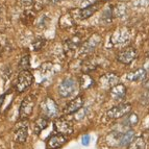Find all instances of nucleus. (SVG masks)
Returning a JSON list of instances; mask_svg holds the SVG:
<instances>
[{"label":"nucleus","instance_id":"obj_35","mask_svg":"<svg viewBox=\"0 0 149 149\" xmlns=\"http://www.w3.org/2000/svg\"><path fill=\"white\" fill-rule=\"evenodd\" d=\"M1 50H2V48H1V45H0V54H1Z\"/></svg>","mask_w":149,"mask_h":149},{"label":"nucleus","instance_id":"obj_37","mask_svg":"<svg viewBox=\"0 0 149 149\" xmlns=\"http://www.w3.org/2000/svg\"><path fill=\"white\" fill-rule=\"evenodd\" d=\"M104 1H107V0H104Z\"/></svg>","mask_w":149,"mask_h":149},{"label":"nucleus","instance_id":"obj_3","mask_svg":"<svg viewBox=\"0 0 149 149\" xmlns=\"http://www.w3.org/2000/svg\"><path fill=\"white\" fill-rule=\"evenodd\" d=\"M77 89H78V85L74 78H66L61 82L60 87H58V94L63 98H68L75 94Z\"/></svg>","mask_w":149,"mask_h":149},{"label":"nucleus","instance_id":"obj_18","mask_svg":"<svg viewBox=\"0 0 149 149\" xmlns=\"http://www.w3.org/2000/svg\"><path fill=\"white\" fill-rule=\"evenodd\" d=\"M134 138H136L134 137V132L132 129H129L127 132H122V134H120L119 145L120 146H126V145H128Z\"/></svg>","mask_w":149,"mask_h":149},{"label":"nucleus","instance_id":"obj_33","mask_svg":"<svg viewBox=\"0 0 149 149\" xmlns=\"http://www.w3.org/2000/svg\"><path fill=\"white\" fill-rule=\"evenodd\" d=\"M5 97H6V94H3L2 96H0V113L2 112V107H3V103L5 101Z\"/></svg>","mask_w":149,"mask_h":149},{"label":"nucleus","instance_id":"obj_4","mask_svg":"<svg viewBox=\"0 0 149 149\" xmlns=\"http://www.w3.org/2000/svg\"><path fill=\"white\" fill-rule=\"evenodd\" d=\"M132 38V30L128 27H120L117 28L113 32L111 37V42L113 45H123L127 43Z\"/></svg>","mask_w":149,"mask_h":149},{"label":"nucleus","instance_id":"obj_29","mask_svg":"<svg viewBox=\"0 0 149 149\" xmlns=\"http://www.w3.org/2000/svg\"><path fill=\"white\" fill-rule=\"evenodd\" d=\"M45 44H46V40H45V39H39V40L35 41V42L32 43L31 48H32V50H35V51H39V50H41L44 47Z\"/></svg>","mask_w":149,"mask_h":149},{"label":"nucleus","instance_id":"obj_16","mask_svg":"<svg viewBox=\"0 0 149 149\" xmlns=\"http://www.w3.org/2000/svg\"><path fill=\"white\" fill-rule=\"evenodd\" d=\"M100 8V3L99 2H95L93 4L89 5V6H86L84 8H80L79 10V18L80 19H88L91 16H93L97 10Z\"/></svg>","mask_w":149,"mask_h":149},{"label":"nucleus","instance_id":"obj_36","mask_svg":"<svg viewBox=\"0 0 149 149\" xmlns=\"http://www.w3.org/2000/svg\"><path fill=\"white\" fill-rule=\"evenodd\" d=\"M147 55H148V57H149V50H148V52H147Z\"/></svg>","mask_w":149,"mask_h":149},{"label":"nucleus","instance_id":"obj_32","mask_svg":"<svg viewBox=\"0 0 149 149\" xmlns=\"http://www.w3.org/2000/svg\"><path fill=\"white\" fill-rule=\"evenodd\" d=\"M32 2H33V0H21V3L25 8H29L30 5H32Z\"/></svg>","mask_w":149,"mask_h":149},{"label":"nucleus","instance_id":"obj_15","mask_svg":"<svg viewBox=\"0 0 149 149\" xmlns=\"http://www.w3.org/2000/svg\"><path fill=\"white\" fill-rule=\"evenodd\" d=\"M80 44H81V38L79 36H73L64 43V50L66 52L74 51L75 49L79 47Z\"/></svg>","mask_w":149,"mask_h":149},{"label":"nucleus","instance_id":"obj_22","mask_svg":"<svg viewBox=\"0 0 149 149\" xmlns=\"http://www.w3.org/2000/svg\"><path fill=\"white\" fill-rule=\"evenodd\" d=\"M79 84H80V88H81L82 90H87L92 87V86H94V79H93L89 74L85 73V74L80 77Z\"/></svg>","mask_w":149,"mask_h":149},{"label":"nucleus","instance_id":"obj_7","mask_svg":"<svg viewBox=\"0 0 149 149\" xmlns=\"http://www.w3.org/2000/svg\"><path fill=\"white\" fill-rule=\"evenodd\" d=\"M132 111V104L130 103H121L116 107H112L109 109L107 113V116L111 119H118V118H122L129 114Z\"/></svg>","mask_w":149,"mask_h":149},{"label":"nucleus","instance_id":"obj_24","mask_svg":"<svg viewBox=\"0 0 149 149\" xmlns=\"http://www.w3.org/2000/svg\"><path fill=\"white\" fill-rule=\"evenodd\" d=\"M126 12H127V5L123 2H120L113 10V15H115L116 17L122 18L126 15Z\"/></svg>","mask_w":149,"mask_h":149},{"label":"nucleus","instance_id":"obj_26","mask_svg":"<svg viewBox=\"0 0 149 149\" xmlns=\"http://www.w3.org/2000/svg\"><path fill=\"white\" fill-rule=\"evenodd\" d=\"M49 2H50V0H33V2H32V4L35 6L33 10L39 12V10H43Z\"/></svg>","mask_w":149,"mask_h":149},{"label":"nucleus","instance_id":"obj_10","mask_svg":"<svg viewBox=\"0 0 149 149\" xmlns=\"http://www.w3.org/2000/svg\"><path fill=\"white\" fill-rule=\"evenodd\" d=\"M137 57V49L132 46L121 50L117 54V61L124 65H128Z\"/></svg>","mask_w":149,"mask_h":149},{"label":"nucleus","instance_id":"obj_23","mask_svg":"<svg viewBox=\"0 0 149 149\" xmlns=\"http://www.w3.org/2000/svg\"><path fill=\"white\" fill-rule=\"evenodd\" d=\"M35 10H26L22 15V22L25 25H30L35 21Z\"/></svg>","mask_w":149,"mask_h":149},{"label":"nucleus","instance_id":"obj_2","mask_svg":"<svg viewBox=\"0 0 149 149\" xmlns=\"http://www.w3.org/2000/svg\"><path fill=\"white\" fill-rule=\"evenodd\" d=\"M33 82V75L28 70H23L18 74L17 79L15 81V91L18 93L24 92L25 90L28 89Z\"/></svg>","mask_w":149,"mask_h":149},{"label":"nucleus","instance_id":"obj_13","mask_svg":"<svg viewBox=\"0 0 149 149\" xmlns=\"http://www.w3.org/2000/svg\"><path fill=\"white\" fill-rule=\"evenodd\" d=\"M66 141H67V139H66L65 136L60 134H55L49 138V140L47 141V146L50 149H57L62 147L66 143Z\"/></svg>","mask_w":149,"mask_h":149},{"label":"nucleus","instance_id":"obj_30","mask_svg":"<svg viewBox=\"0 0 149 149\" xmlns=\"http://www.w3.org/2000/svg\"><path fill=\"white\" fill-rule=\"evenodd\" d=\"M48 18L46 17V16H41L40 18H39V20H38V27H40V28H44L46 27V25H47L48 23Z\"/></svg>","mask_w":149,"mask_h":149},{"label":"nucleus","instance_id":"obj_9","mask_svg":"<svg viewBox=\"0 0 149 149\" xmlns=\"http://www.w3.org/2000/svg\"><path fill=\"white\" fill-rule=\"evenodd\" d=\"M21 123H19L18 124L17 123V127L15 128V130H14V140H15V142H17V143H20V144H23V143H25V141H26V139H27L28 137V129H27V123L25 124V122L26 121V119L24 120H20Z\"/></svg>","mask_w":149,"mask_h":149},{"label":"nucleus","instance_id":"obj_11","mask_svg":"<svg viewBox=\"0 0 149 149\" xmlns=\"http://www.w3.org/2000/svg\"><path fill=\"white\" fill-rule=\"evenodd\" d=\"M118 84H119V77L115 73H107V74L102 75L99 79L100 87L104 90H111Z\"/></svg>","mask_w":149,"mask_h":149},{"label":"nucleus","instance_id":"obj_14","mask_svg":"<svg viewBox=\"0 0 149 149\" xmlns=\"http://www.w3.org/2000/svg\"><path fill=\"white\" fill-rule=\"evenodd\" d=\"M126 87L122 84H118L115 87L109 90V96L112 97L113 100H120L126 94Z\"/></svg>","mask_w":149,"mask_h":149},{"label":"nucleus","instance_id":"obj_17","mask_svg":"<svg viewBox=\"0 0 149 149\" xmlns=\"http://www.w3.org/2000/svg\"><path fill=\"white\" fill-rule=\"evenodd\" d=\"M147 77V72L144 68H139L127 75V79L130 81H144Z\"/></svg>","mask_w":149,"mask_h":149},{"label":"nucleus","instance_id":"obj_19","mask_svg":"<svg viewBox=\"0 0 149 149\" xmlns=\"http://www.w3.org/2000/svg\"><path fill=\"white\" fill-rule=\"evenodd\" d=\"M48 124H49V120H48L47 118L41 116V117H39L36 120L35 125H33V132L39 134L42 130H44V129L48 126Z\"/></svg>","mask_w":149,"mask_h":149},{"label":"nucleus","instance_id":"obj_31","mask_svg":"<svg viewBox=\"0 0 149 149\" xmlns=\"http://www.w3.org/2000/svg\"><path fill=\"white\" fill-rule=\"evenodd\" d=\"M89 144H90V136L89 134H85V136L82 137V145L88 146Z\"/></svg>","mask_w":149,"mask_h":149},{"label":"nucleus","instance_id":"obj_25","mask_svg":"<svg viewBox=\"0 0 149 149\" xmlns=\"http://www.w3.org/2000/svg\"><path fill=\"white\" fill-rule=\"evenodd\" d=\"M60 25H61V27H63V28L70 27V26L74 25V19H73L72 16L70 15V14H66V15H64L61 18Z\"/></svg>","mask_w":149,"mask_h":149},{"label":"nucleus","instance_id":"obj_5","mask_svg":"<svg viewBox=\"0 0 149 149\" xmlns=\"http://www.w3.org/2000/svg\"><path fill=\"white\" fill-rule=\"evenodd\" d=\"M100 41H101V37L97 33H94L93 36L88 39L84 44L80 46L79 48V55L80 56H87L90 55L91 53L96 49V47L99 45Z\"/></svg>","mask_w":149,"mask_h":149},{"label":"nucleus","instance_id":"obj_21","mask_svg":"<svg viewBox=\"0 0 149 149\" xmlns=\"http://www.w3.org/2000/svg\"><path fill=\"white\" fill-rule=\"evenodd\" d=\"M146 147V142L142 137L134 138L128 144V149H145Z\"/></svg>","mask_w":149,"mask_h":149},{"label":"nucleus","instance_id":"obj_6","mask_svg":"<svg viewBox=\"0 0 149 149\" xmlns=\"http://www.w3.org/2000/svg\"><path fill=\"white\" fill-rule=\"evenodd\" d=\"M36 104V99L32 95H28L23 99L21 102L20 109H19V116H20V120L27 119L30 115L33 112V107Z\"/></svg>","mask_w":149,"mask_h":149},{"label":"nucleus","instance_id":"obj_28","mask_svg":"<svg viewBox=\"0 0 149 149\" xmlns=\"http://www.w3.org/2000/svg\"><path fill=\"white\" fill-rule=\"evenodd\" d=\"M30 66V60H29V55H24V56L21 58L20 63H19V68L21 69V71L23 70H28Z\"/></svg>","mask_w":149,"mask_h":149},{"label":"nucleus","instance_id":"obj_1","mask_svg":"<svg viewBox=\"0 0 149 149\" xmlns=\"http://www.w3.org/2000/svg\"><path fill=\"white\" fill-rule=\"evenodd\" d=\"M40 111L41 116L47 118L48 120L52 119V118H56V116H58V107H57L56 102L50 97L45 98L41 102Z\"/></svg>","mask_w":149,"mask_h":149},{"label":"nucleus","instance_id":"obj_34","mask_svg":"<svg viewBox=\"0 0 149 149\" xmlns=\"http://www.w3.org/2000/svg\"><path fill=\"white\" fill-rule=\"evenodd\" d=\"M144 88H145V90H146V92L149 94V81H147L146 84H145Z\"/></svg>","mask_w":149,"mask_h":149},{"label":"nucleus","instance_id":"obj_20","mask_svg":"<svg viewBox=\"0 0 149 149\" xmlns=\"http://www.w3.org/2000/svg\"><path fill=\"white\" fill-rule=\"evenodd\" d=\"M139 122V116L137 114H127L126 117L122 121V125L125 127H132L138 124Z\"/></svg>","mask_w":149,"mask_h":149},{"label":"nucleus","instance_id":"obj_27","mask_svg":"<svg viewBox=\"0 0 149 149\" xmlns=\"http://www.w3.org/2000/svg\"><path fill=\"white\" fill-rule=\"evenodd\" d=\"M112 19H113V8H109L103 12V15L101 17V20L103 23L107 24V23L112 22Z\"/></svg>","mask_w":149,"mask_h":149},{"label":"nucleus","instance_id":"obj_12","mask_svg":"<svg viewBox=\"0 0 149 149\" xmlns=\"http://www.w3.org/2000/svg\"><path fill=\"white\" fill-rule=\"evenodd\" d=\"M82 104H84V98H82V96H77L76 98L71 100L69 103H67V105L64 107V114L70 115L77 113L82 107Z\"/></svg>","mask_w":149,"mask_h":149},{"label":"nucleus","instance_id":"obj_8","mask_svg":"<svg viewBox=\"0 0 149 149\" xmlns=\"http://www.w3.org/2000/svg\"><path fill=\"white\" fill-rule=\"evenodd\" d=\"M54 127L57 134H63V136H67L71 134L73 132V125L69 120L65 119L63 117L56 118L54 121Z\"/></svg>","mask_w":149,"mask_h":149}]
</instances>
